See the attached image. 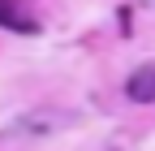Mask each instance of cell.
<instances>
[{
  "mask_svg": "<svg viewBox=\"0 0 155 151\" xmlns=\"http://www.w3.org/2000/svg\"><path fill=\"white\" fill-rule=\"evenodd\" d=\"M129 99H138V104H151L155 99V65H142L138 73H134V78H129Z\"/></svg>",
  "mask_w": 155,
  "mask_h": 151,
  "instance_id": "obj_1",
  "label": "cell"
},
{
  "mask_svg": "<svg viewBox=\"0 0 155 151\" xmlns=\"http://www.w3.org/2000/svg\"><path fill=\"white\" fill-rule=\"evenodd\" d=\"M0 26H9V30H26V35H30V30H39L30 17L13 5V0H0Z\"/></svg>",
  "mask_w": 155,
  "mask_h": 151,
  "instance_id": "obj_2",
  "label": "cell"
}]
</instances>
